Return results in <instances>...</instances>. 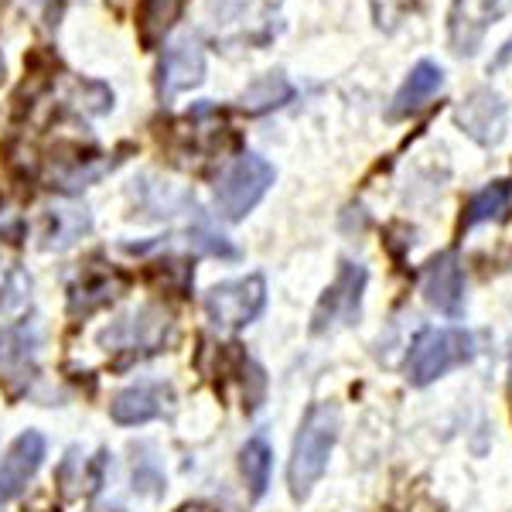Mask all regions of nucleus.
<instances>
[{
  "label": "nucleus",
  "instance_id": "obj_1",
  "mask_svg": "<svg viewBox=\"0 0 512 512\" xmlns=\"http://www.w3.org/2000/svg\"><path fill=\"white\" fill-rule=\"evenodd\" d=\"M338 424H342V417H338L335 403H311L308 414H304L301 431L294 437L291 465H287V485H291V495L297 502L308 499V492L325 475L338 437Z\"/></svg>",
  "mask_w": 512,
  "mask_h": 512
},
{
  "label": "nucleus",
  "instance_id": "obj_2",
  "mask_svg": "<svg viewBox=\"0 0 512 512\" xmlns=\"http://www.w3.org/2000/svg\"><path fill=\"white\" fill-rule=\"evenodd\" d=\"M475 338L465 328H427L417 335L407 355V379L414 386H427L461 362H472Z\"/></svg>",
  "mask_w": 512,
  "mask_h": 512
},
{
  "label": "nucleus",
  "instance_id": "obj_3",
  "mask_svg": "<svg viewBox=\"0 0 512 512\" xmlns=\"http://www.w3.org/2000/svg\"><path fill=\"white\" fill-rule=\"evenodd\" d=\"M274 185V168L260 154H239L233 168L216 185V209L222 219L239 222L246 212L256 209L267 188Z\"/></svg>",
  "mask_w": 512,
  "mask_h": 512
},
{
  "label": "nucleus",
  "instance_id": "obj_4",
  "mask_svg": "<svg viewBox=\"0 0 512 512\" xmlns=\"http://www.w3.org/2000/svg\"><path fill=\"white\" fill-rule=\"evenodd\" d=\"M366 280H369V274H366V267H362V263L345 260L342 267H338L332 287L321 294V301L315 308V318H311V332L325 335V332H335V328L355 325V321H359V311H362Z\"/></svg>",
  "mask_w": 512,
  "mask_h": 512
},
{
  "label": "nucleus",
  "instance_id": "obj_5",
  "mask_svg": "<svg viewBox=\"0 0 512 512\" xmlns=\"http://www.w3.org/2000/svg\"><path fill=\"white\" fill-rule=\"evenodd\" d=\"M267 308V280L260 274L226 280L205 294V311L219 328H246Z\"/></svg>",
  "mask_w": 512,
  "mask_h": 512
},
{
  "label": "nucleus",
  "instance_id": "obj_6",
  "mask_svg": "<svg viewBox=\"0 0 512 512\" xmlns=\"http://www.w3.org/2000/svg\"><path fill=\"white\" fill-rule=\"evenodd\" d=\"M512 7V0H451L448 41L454 55H475L495 21Z\"/></svg>",
  "mask_w": 512,
  "mask_h": 512
},
{
  "label": "nucleus",
  "instance_id": "obj_7",
  "mask_svg": "<svg viewBox=\"0 0 512 512\" xmlns=\"http://www.w3.org/2000/svg\"><path fill=\"white\" fill-rule=\"evenodd\" d=\"M45 461V437L38 431H24L0 454V502H11L28 489V482Z\"/></svg>",
  "mask_w": 512,
  "mask_h": 512
},
{
  "label": "nucleus",
  "instance_id": "obj_8",
  "mask_svg": "<svg viewBox=\"0 0 512 512\" xmlns=\"http://www.w3.org/2000/svg\"><path fill=\"white\" fill-rule=\"evenodd\" d=\"M424 297L448 318H458L465 311V270H461L458 250L437 253L424 267Z\"/></svg>",
  "mask_w": 512,
  "mask_h": 512
},
{
  "label": "nucleus",
  "instance_id": "obj_9",
  "mask_svg": "<svg viewBox=\"0 0 512 512\" xmlns=\"http://www.w3.org/2000/svg\"><path fill=\"white\" fill-rule=\"evenodd\" d=\"M454 120H458V127L472 140L492 147L506 134V103H502V96L492 93V89H475V93L454 110Z\"/></svg>",
  "mask_w": 512,
  "mask_h": 512
},
{
  "label": "nucleus",
  "instance_id": "obj_10",
  "mask_svg": "<svg viewBox=\"0 0 512 512\" xmlns=\"http://www.w3.org/2000/svg\"><path fill=\"white\" fill-rule=\"evenodd\" d=\"M441 86H444L441 65L431 62V59L417 62L414 69H410V76L403 79V86L396 89L390 110H386V120H407V117H414V113H420L437 93H441Z\"/></svg>",
  "mask_w": 512,
  "mask_h": 512
},
{
  "label": "nucleus",
  "instance_id": "obj_11",
  "mask_svg": "<svg viewBox=\"0 0 512 512\" xmlns=\"http://www.w3.org/2000/svg\"><path fill=\"white\" fill-rule=\"evenodd\" d=\"M202 76H205V52H202V45L192 41V38H185V41H178L175 48H168V52H164L158 89H161L164 99H171V96L185 93V89L198 86Z\"/></svg>",
  "mask_w": 512,
  "mask_h": 512
},
{
  "label": "nucleus",
  "instance_id": "obj_12",
  "mask_svg": "<svg viewBox=\"0 0 512 512\" xmlns=\"http://www.w3.org/2000/svg\"><path fill=\"white\" fill-rule=\"evenodd\" d=\"M171 400V390L161 383H140V386H130V390H123L113 396L110 403V417L117 420V424H147V420L161 417L164 414V403Z\"/></svg>",
  "mask_w": 512,
  "mask_h": 512
},
{
  "label": "nucleus",
  "instance_id": "obj_13",
  "mask_svg": "<svg viewBox=\"0 0 512 512\" xmlns=\"http://www.w3.org/2000/svg\"><path fill=\"white\" fill-rule=\"evenodd\" d=\"M168 315H161V311L147 308L140 311V315L120 321L113 332H106V342L110 345H120V349H144V352H154L158 345L164 342V335H168Z\"/></svg>",
  "mask_w": 512,
  "mask_h": 512
},
{
  "label": "nucleus",
  "instance_id": "obj_14",
  "mask_svg": "<svg viewBox=\"0 0 512 512\" xmlns=\"http://www.w3.org/2000/svg\"><path fill=\"white\" fill-rule=\"evenodd\" d=\"M181 7H185V0H140L137 4V38L147 52H154V48L168 38V31L175 28V21L181 18Z\"/></svg>",
  "mask_w": 512,
  "mask_h": 512
},
{
  "label": "nucleus",
  "instance_id": "obj_15",
  "mask_svg": "<svg viewBox=\"0 0 512 512\" xmlns=\"http://www.w3.org/2000/svg\"><path fill=\"white\" fill-rule=\"evenodd\" d=\"M120 291V277L113 270H86L79 284L72 287V311L76 315H89V311L110 304Z\"/></svg>",
  "mask_w": 512,
  "mask_h": 512
},
{
  "label": "nucleus",
  "instance_id": "obj_16",
  "mask_svg": "<svg viewBox=\"0 0 512 512\" xmlns=\"http://www.w3.org/2000/svg\"><path fill=\"white\" fill-rule=\"evenodd\" d=\"M512 202V185L509 181H492L482 192H475L465 205V216H461V229H475L489 219H502L509 212Z\"/></svg>",
  "mask_w": 512,
  "mask_h": 512
},
{
  "label": "nucleus",
  "instance_id": "obj_17",
  "mask_svg": "<svg viewBox=\"0 0 512 512\" xmlns=\"http://www.w3.org/2000/svg\"><path fill=\"white\" fill-rule=\"evenodd\" d=\"M270 468H274V451L263 437H253L246 441V448L239 451V472H243L246 485H250V495L260 499L270 485Z\"/></svg>",
  "mask_w": 512,
  "mask_h": 512
},
{
  "label": "nucleus",
  "instance_id": "obj_18",
  "mask_svg": "<svg viewBox=\"0 0 512 512\" xmlns=\"http://www.w3.org/2000/svg\"><path fill=\"white\" fill-rule=\"evenodd\" d=\"M291 96H294L291 82H287L284 76H274V72H270V76H260L243 93V110H250V113L274 110V106H284Z\"/></svg>",
  "mask_w": 512,
  "mask_h": 512
},
{
  "label": "nucleus",
  "instance_id": "obj_19",
  "mask_svg": "<svg viewBox=\"0 0 512 512\" xmlns=\"http://www.w3.org/2000/svg\"><path fill=\"white\" fill-rule=\"evenodd\" d=\"M28 291H31L28 274H24L14 260L0 256V311H11V308H18V304H24Z\"/></svg>",
  "mask_w": 512,
  "mask_h": 512
},
{
  "label": "nucleus",
  "instance_id": "obj_20",
  "mask_svg": "<svg viewBox=\"0 0 512 512\" xmlns=\"http://www.w3.org/2000/svg\"><path fill=\"white\" fill-rule=\"evenodd\" d=\"M369 4H373V21H376V28L393 31L396 24H400L410 11H414L417 0H369Z\"/></svg>",
  "mask_w": 512,
  "mask_h": 512
},
{
  "label": "nucleus",
  "instance_id": "obj_21",
  "mask_svg": "<svg viewBox=\"0 0 512 512\" xmlns=\"http://www.w3.org/2000/svg\"><path fill=\"white\" fill-rule=\"evenodd\" d=\"M31 7H38V11L45 14V21L55 24L62 14V7H65V0H31Z\"/></svg>",
  "mask_w": 512,
  "mask_h": 512
},
{
  "label": "nucleus",
  "instance_id": "obj_22",
  "mask_svg": "<svg viewBox=\"0 0 512 512\" xmlns=\"http://www.w3.org/2000/svg\"><path fill=\"white\" fill-rule=\"evenodd\" d=\"M0 79H4V59H0Z\"/></svg>",
  "mask_w": 512,
  "mask_h": 512
}]
</instances>
